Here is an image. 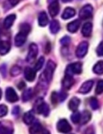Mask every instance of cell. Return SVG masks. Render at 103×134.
I'll return each instance as SVG.
<instances>
[{
    "instance_id": "1",
    "label": "cell",
    "mask_w": 103,
    "mask_h": 134,
    "mask_svg": "<svg viewBox=\"0 0 103 134\" xmlns=\"http://www.w3.org/2000/svg\"><path fill=\"white\" fill-rule=\"evenodd\" d=\"M83 66L80 62H75L68 65L65 70V75L73 76L74 75H79L82 72Z\"/></svg>"
},
{
    "instance_id": "2",
    "label": "cell",
    "mask_w": 103,
    "mask_h": 134,
    "mask_svg": "<svg viewBox=\"0 0 103 134\" xmlns=\"http://www.w3.org/2000/svg\"><path fill=\"white\" fill-rule=\"evenodd\" d=\"M56 68V64L54 61L49 60L47 64L46 68L43 71V77L47 82H50L53 79L54 72Z\"/></svg>"
},
{
    "instance_id": "3",
    "label": "cell",
    "mask_w": 103,
    "mask_h": 134,
    "mask_svg": "<svg viewBox=\"0 0 103 134\" xmlns=\"http://www.w3.org/2000/svg\"><path fill=\"white\" fill-rule=\"evenodd\" d=\"M93 15V7L91 5H85L82 7L79 13V16L82 20H87L92 17Z\"/></svg>"
},
{
    "instance_id": "4",
    "label": "cell",
    "mask_w": 103,
    "mask_h": 134,
    "mask_svg": "<svg viewBox=\"0 0 103 134\" xmlns=\"http://www.w3.org/2000/svg\"><path fill=\"white\" fill-rule=\"evenodd\" d=\"M35 111H37L38 114L43 115L44 117H47L49 115L50 112V108L47 104L43 102L42 100H39L36 103L35 106Z\"/></svg>"
},
{
    "instance_id": "5",
    "label": "cell",
    "mask_w": 103,
    "mask_h": 134,
    "mask_svg": "<svg viewBox=\"0 0 103 134\" xmlns=\"http://www.w3.org/2000/svg\"><path fill=\"white\" fill-rule=\"evenodd\" d=\"M38 50L39 49H38V46H37L36 44L32 43L29 46L28 53V55H27V58H26L27 62L32 63L35 60V59L36 58L37 54H38Z\"/></svg>"
},
{
    "instance_id": "6",
    "label": "cell",
    "mask_w": 103,
    "mask_h": 134,
    "mask_svg": "<svg viewBox=\"0 0 103 134\" xmlns=\"http://www.w3.org/2000/svg\"><path fill=\"white\" fill-rule=\"evenodd\" d=\"M88 42H80L76 49V55L78 58H83L87 53L88 51Z\"/></svg>"
},
{
    "instance_id": "7",
    "label": "cell",
    "mask_w": 103,
    "mask_h": 134,
    "mask_svg": "<svg viewBox=\"0 0 103 134\" xmlns=\"http://www.w3.org/2000/svg\"><path fill=\"white\" fill-rule=\"evenodd\" d=\"M58 131L62 133H68L72 130V127L66 119H61L57 124Z\"/></svg>"
},
{
    "instance_id": "8",
    "label": "cell",
    "mask_w": 103,
    "mask_h": 134,
    "mask_svg": "<svg viewBox=\"0 0 103 134\" xmlns=\"http://www.w3.org/2000/svg\"><path fill=\"white\" fill-rule=\"evenodd\" d=\"M13 127L10 122L1 121L0 122V134H13Z\"/></svg>"
},
{
    "instance_id": "9",
    "label": "cell",
    "mask_w": 103,
    "mask_h": 134,
    "mask_svg": "<svg viewBox=\"0 0 103 134\" xmlns=\"http://www.w3.org/2000/svg\"><path fill=\"white\" fill-rule=\"evenodd\" d=\"M6 99L8 102L15 103L18 100V96L12 87H8L6 90Z\"/></svg>"
},
{
    "instance_id": "10",
    "label": "cell",
    "mask_w": 103,
    "mask_h": 134,
    "mask_svg": "<svg viewBox=\"0 0 103 134\" xmlns=\"http://www.w3.org/2000/svg\"><path fill=\"white\" fill-rule=\"evenodd\" d=\"M93 85H94V82L92 80H88V81L84 82L82 84V86H80V88L79 89V93H82V94L88 93L91 90Z\"/></svg>"
},
{
    "instance_id": "11",
    "label": "cell",
    "mask_w": 103,
    "mask_h": 134,
    "mask_svg": "<svg viewBox=\"0 0 103 134\" xmlns=\"http://www.w3.org/2000/svg\"><path fill=\"white\" fill-rule=\"evenodd\" d=\"M48 10H49V13H50V16L52 17L56 16L58 14L59 10H60V6H59V4H58V2L55 1V2H53L50 3L49 7H48Z\"/></svg>"
},
{
    "instance_id": "12",
    "label": "cell",
    "mask_w": 103,
    "mask_h": 134,
    "mask_svg": "<svg viewBox=\"0 0 103 134\" xmlns=\"http://www.w3.org/2000/svg\"><path fill=\"white\" fill-rule=\"evenodd\" d=\"M26 38H27V35H25V34L20 31L15 36V39H14L15 46H17V47H20V46H23L24 44V42H26Z\"/></svg>"
},
{
    "instance_id": "13",
    "label": "cell",
    "mask_w": 103,
    "mask_h": 134,
    "mask_svg": "<svg viewBox=\"0 0 103 134\" xmlns=\"http://www.w3.org/2000/svg\"><path fill=\"white\" fill-rule=\"evenodd\" d=\"M24 78L28 82H32L35 79L36 73H35V69H32L31 68H26L24 69Z\"/></svg>"
},
{
    "instance_id": "14",
    "label": "cell",
    "mask_w": 103,
    "mask_h": 134,
    "mask_svg": "<svg viewBox=\"0 0 103 134\" xmlns=\"http://www.w3.org/2000/svg\"><path fill=\"white\" fill-rule=\"evenodd\" d=\"M92 24L90 22L85 23L82 27V35L86 37V38H89L91 35L92 33Z\"/></svg>"
},
{
    "instance_id": "15",
    "label": "cell",
    "mask_w": 103,
    "mask_h": 134,
    "mask_svg": "<svg viewBox=\"0 0 103 134\" xmlns=\"http://www.w3.org/2000/svg\"><path fill=\"white\" fill-rule=\"evenodd\" d=\"M38 21H39V26H41V27H46L47 25L49 20H48V16H47V14L46 13V12L42 11L39 13V16H38Z\"/></svg>"
},
{
    "instance_id": "16",
    "label": "cell",
    "mask_w": 103,
    "mask_h": 134,
    "mask_svg": "<svg viewBox=\"0 0 103 134\" xmlns=\"http://www.w3.org/2000/svg\"><path fill=\"white\" fill-rule=\"evenodd\" d=\"M80 25V21L79 20H75L72 22H70L69 24H68L67 25V29L69 32L71 33H75L78 31L79 27Z\"/></svg>"
},
{
    "instance_id": "17",
    "label": "cell",
    "mask_w": 103,
    "mask_h": 134,
    "mask_svg": "<svg viewBox=\"0 0 103 134\" xmlns=\"http://www.w3.org/2000/svg\"><path fill=\"white\" fill-rule=\"evenodd\" d=\"M16 19V15L15 14H10L9 16H7L3 22V27L6 29H9V27H11V26L13 25V24L14 23Z\"/></svg>"
},
{
    "instance_id": "18",
    "label": "cell",
    "mask_w": 103,
    "mask_h": 134,
    "mask_svg": "<svg viewBox=\"0 0 103 134\" xmlns=\"http://www.w3.org/2000/svg\"><path fill=\"white\" fill-rule=\"evenodd\" d=\"M80 100L77 97H73L69 102V108L73 111H77L79 106H80Z\"/></svg>"
},
{
    "instance_id": "19",
    "label": "cell",
    "mask_w": 103,
    "mask_h": 134,
    "mask_svg": "<svg viewBox=\"0 0 103 134\" xmlns=\"http://www.w3.org/2000/svg\"><path fill=\"white\" fill-rule=\"evenodd\" d=\"M75 15H76V10L73 8L67 7L66 9H65V10L61 15V17L64 20H67V19L73 17Z\"/></svg>"
},
{
    "instance_id": "20",
    "label": "cell",
    "mask_w": 103,
    "mask_h": 134,
    "mask_svg": "<svg viewBox=\"0 0 103 134\" xmlns=\"http://www.w3.org/2000/svg\"><path fill=\"white\" fill-rule=\"evenodd\" d=\"M23 121L27 125H31L35 121V115L32 111L26 112L23 116Z\"/></svg>"
},
{
    "instance_id": "21",
    "label": "cell",
    "mask_w": 103,
    "mask_h": 134,
    "mask_svg": "<svg viewBox=\"0 0 103 134\" xmlns=\"http://www.w3.org/2000/svg\"><path fill=\"white\" fill-rule=\"evenodd\" d=\"M73 82H74V81H73V76L65 75L64 79H63V81H62V86H63V87L65 89L69 90V89H70L73 86Z\"/></svg>"
},
{
    "instance_id": "22",
    "label": "cell",
    "mask_w": 103,
    "mask_h": 134,
    "mask_svg": "<svg viewBox=\"0 0 103 134\" xmlns=\"http://www.w3.org/2000/svg\"><path fill=\"white\" fill-rule=\"evenodd\" d=\"M10 49V44L7 41H1L0 42V54L5 55Z\"/></svg>"
},
{
    "instance_id": "23",
    "label": "cell",
    "mask_w": 103,
    "mask_h": 134,
    "mask_svg": "<svg viewBox=\"0 0 103 134\" xmlns=\"http://www.w3.org/2000/svg\"><path fill=\"white\" fill-rule=\"evenodd\" d=\"M91 119V114L88 111H84L81 113V117H80V123L81 125H84L87 123Z\"/></svg>"
},
{
    "instance_id": "24",
    "label": "cell",
    "mask_w": 103,
    "mask_h": 134,
    "mask_svg": "<svg viewBox=\"0 0 103 134\" xmlns=\"http://www.w3.org/2000/svg\"><path fill=\"white\" fill-rule=\"evenodd\" d=\"M42 130H43V128H42L41 124L39 122H36L32 124V126H31L29 130V132L31 134H38L40 133Z\"/></svg>"
},
{
    "instance_id": "25",
    "label": "cell",
    "mask_w": 103,
    "mask_h": 134,
    "mask_svg": "<svg viewBox=\"0 0 103 134\" xmlns=\"http://www.w3.org/2000/svg\"><path fill=\"white\" fill-rule=\"evenodd\" d=\"M50 30L52 34H56L60 30V24L57 20H53L50 24Z\"/></svg>"
},
{
    "instance_id": "26",
    "label": "cell",
    "mask_w": 103,
    "mask_h": 134,
    "mask_svg": "<svg viewBox=\"0 0 103 134\" xmlns=\"http://www.w3.org/2000/svg\"><path fill=\"white\" fill-rule=\"evenodd\" d=\"M33 96V91L32 89H28L26 90H24L22 93V100L24 102L28 101L32 99Z\"/></svg>"
},
{
    "instance_id": "27",
    "label": "cell",
    "mask_w": 103,
    "mask_h": 134,
    "mask_svg": "<svg viewBox=\"0 0 103 134\" xmlns=\"http://www.w3.org/2000/svg\"><path fill=\"white\" fill-rule=\"evenodd\" d=\"M93 71L97 75L103 74V60H100L95 64L93 67Z\"/></svg>"
},
{
    "instance_id": "28",
    "label": "cell",
    "mask_w": 103,
    "mask_h": 134,
    "mask_svg": "<svg viewBox=\"0 0 103 134\" xmlns=\"http://www.w3.org/2000/svg\"><path fill=\"white\" fill-rule=\"evenodd\" d=\"M30 31H31V26L27 23L22 24L20 25V31L25 34V35H27L29 34Z\"/></svg>"
},
{
    "instance_id": "29",
    "label": "cell",
    "mask_w": 103,
    "mask_h": 134,
    "mask_svg": "<svg viewBox=\"0 0 103 134\" xmlns=\"http://www.w3.org/2000/svg\"><path fill=\"white\" fill-rule=\"evenodd\" d=\"M80 117H81V113H80V112H78L77 111H74V113L71 115V120L73 121V123L77 124V123H80Z\"/></svg>"
},
{
    "instance_id": "30",
    "label": "cell",
    "mask_w": 103,
    "mask_h": 134,
    "mask_svg": "<svg viewBox=\"0 0 103 134\" xmlns=\"http://www.w3.org/2000/svg\"><path fill=\"white\" fill-rule=\"evenodd\" d=\"M20 72H21V68H20L19 66H17V65L13 66V67L10 69V75H11L12 76H13V77L19 75L20 74Z\"/></svg>"
},
{
    "instance_id": "31",
    "label": "cell",
    "mask_w": 103,
    "mask_h": 134,
    "mask_svg": "<svg viewBox=\"0 0 103 134\" xmlns=\"http://www.w3.org/2000/svg\"><path fill=\"white\" fill-rule=\"evenodd\" d=\"M44 61H45L44 57H41L37 60V62H36V64H35V65L34 69H35V71H39V70L42 68V67L43 66Z\"/></svg>"
},
{
    "instance_id": "32",
    "label": "cell",
    "mask_w": 103,
    "mask_h": 134,
    "mask_svg": "<svg viewBox=\"0 0 103 134\" xmlns=\"http://www.w3.org/2000/svg\"><path fill=\"white\" fill-rule=\"evenodd\" d=\"M90 106L93 110H97L99 107V100L95 97H91L90 100Z\"/></svg>"
},
{
    "instance_id": "33",
    "label": "cell",
    "mask_w": 103,
    "mask_h": 134,
    "mask_svg": "<svg viewBox=\"0 0 103 134\" xmlns=\"http://www.w3.org/2000/svg\"><path fill=\"white\" fill-rule=\"evenodd\" d=\"M95 93L96 94H102L103 93V80L99 81L95 89Z\"/></svg>"
},
{
    "instance_id": "34",
    "label": "cell",
    "mask_w": 103,
    "mask_h": 134,
    "mask_svg": "<svg viewBox=\"0 0 103 134\" xmlns=\"http://www.w3.org/2000/svg\"><path fill=\"white\" fill-rule=\"evenodd\" d=\"M7 112H8V108L4 104H0V118L6 116Z\"/></svg>"
},
{
    "instance_id": "35",
    "label": "cell",
    "mask_w": 103,
    "mask_h": 134,
    "mask_svg": "<svg viewBox=\"0 0 103 134\" xmlns=\"http://www.w3.org/2000/svg\"><path fill=\"white\" fill-rule=\"evenodd\" d=\"M60 42L62 46H69L71 42V38L69 36H64L60 40Z\"/></svg>"
},
{
    "instance_id": "36",
    "label": "cell",
    "mask_w": 103,
    "mask_h": 134,
    "mask_svg": "<svg viewBox=\"0 0 103 134\" xmlns=\"http://www.w3.org/2000/svg\"><path fill=\"white\" fill-rule=\"evenodd\" d=\"M51 100L53 102V104H57L59 100V96H58V93H56V92H54L51 95Z\"/></svg>"
},
{
    "instance_id": "37",
    "label": "cell",
    "mask_w": 103,
    "mask_h": 134,
    "mask_svg": "<svg viewBox=\"0 0 103 134\" xmlns=\"http://www.w3.org/2000/svg\"><path fill=\"white\" fill-rule=\"evenodd\" d=\"M97 53L99 56L103 57V42H100V44L99 45V46L97 48Z\"/></svg>"
},
{
    "instance_id": "38",
    "label": "cell",
    "mask_w": 103,
    "mask_h": 134,
    "mask_svg": "<svg viewBox=\"0 0 103 134\" xmlns=\"http://www.w3.org/2000/svg\"><path fill=\"white\" fill-rule=\"evenodd\" d=\"M84 134H95V130L92 126H90L88 127L85 131H84Z\"/></svg>"
},
{
    "instance_id": "39",
    "label": "cell",
    "mask_w": 103,
    "mask_h": 134,
    "mask_svg": "<svg viewBox=\"0 0 103 134\" xmlns=\"http://www.w3.org/2000/svg\"><path fill=\"white\" fill-rule=\"evenodd\" d=\"M58 96H59V100L60 101H63L66 98L67 94L65 93H64V92H61L60 93H58Z\"/></svg>"
},
{
    "instance_id": "40",
    "label": "cell",
    "mask_w": 103,
    "mask_h": 134,
    "mask_svg": "<svg viewBox=\"0 0 103 134\" xmlns=\"http://www.w3.org/2000/svg\"><path fill=\"white\" fill-rule=\"evenodd\" d=\"M20 0H9V2L10 5H11L12 6H14V5H17V4L19 3V2H20Z\"/></svg>"
},
{
    "instance_id": "41",
    "label": "cell",
    "mask_w": 103,
    "mask_h": 134,
    "mask_svg": "<svg viewBox=\"0 0 103 134\" xmlns=\"http://www.w3.org/2000/svg\"><path fill=\"white\" fill-rule=\"evenodd\" d=\"M17 86H18V88H19L20 90H22V89H24V88L25 87V84H24V82H20Z\"/></svg>"
},
{
    "instance_id": "42",
    "label": "cell",
    "mask_w": 103,
    "mask_h": 134,
    "mask_svg": "<svg viewBox=\"0 0 103 134\" xmlns=\"http://www.w3.org/2000/svg\"><path fill=\"white\" fill-rule=\"evenodd\" d=\"M19 112V108L18 107H14L13 110V115H17Z\"/></svg>"
},
{
    "instance_id": "43",
    "label": "cell",
    "mask_w": 103,
    "mask_h": 134,
    "mask_svg": "<svg viewBox=\"0 0 103 134\" xmlns=\"http://www.w3.org/2000/svg\"><path fill=\"white\" fill-rule=\"evenodd\" d=\"M40 134H50V132H49L48 130H44V129H43V130L41 131Z\"/></svg>"
},
{
    "instance_id": "44",
    "label": "cell",
    "mask_w": 103,
    "mask_h": 134,
    "mask_svg": "<svg viewBox=\"0 0 103 134\" xmlns=\"http://www.w3.org/2000/svg\"><path fill=\"white\" fill-rule=\"evenodd\" d=\"M63 2H71L72 0H61Z\"/></svg>"
},
{
    "instance_id": "45",
    "label": "cell",
    "mask_w": 103,
    "mask_h": 134,
    "mask_svg": "<svg viewBox=\"0 0 103 134\" xmlns=\"http://www.w3.org/2000/svg\"><path fill=\"white\" fill-rule=\"evenodd\" d=\"M55 1H58V0H48V2H49V4H50V3H51V2H55Z\"/></svg>"
},
{
    "instance_id": "46",
    "label": "cell",
    "mask_w": 103,
    "mask_h": 134,
    "mask_svg": "<svg viewBox=\"0 0 103 134\" xmlns=\"http://www.w3.org/2000/svg\"><path fill=\"white\" fill-rule=\"evenodd\" d=\"M1 97H2V90L0 89V100H1Z\"/></svg>"
}]
</instances>
